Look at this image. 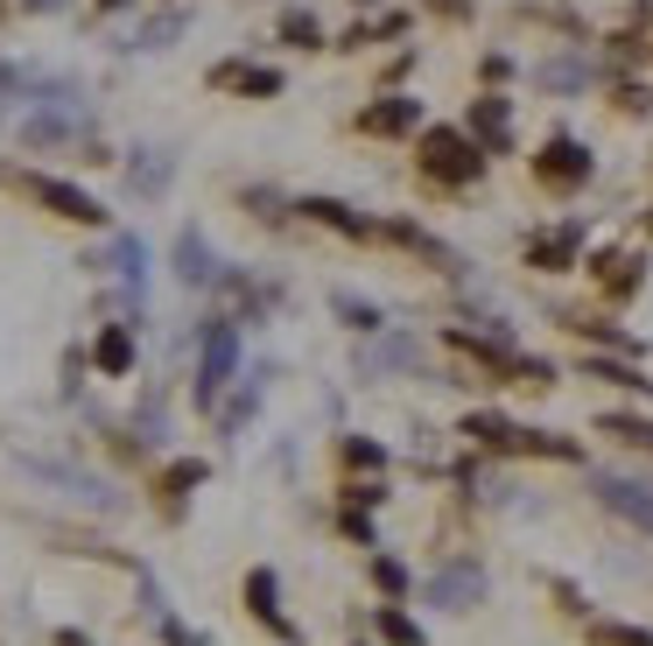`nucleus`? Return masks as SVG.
I'll list each match as a JSON object with an SVG mask.
<instances>
[{"mask_svg":"<svg viewBox=\"0 0 653 646\" xmlns=\"http://www.w3.org/2000/svg\"><path fill=\"white\" fill-rule=\"evenodd\" d=\"M457 443L471 457H499V464H584V443L563 429H534V422H513L499 408H464L457 414Z\"/></svg>","mask_w":653,"mask_h":646,"instance_id":"nucleus-1","label":"nucleus"},{"mask_svg":"<svg viewBox=\"0 0 653 646\" xmlns=\"http://www.w3.org/2000/svg\"><path fill=\"white\" fill-rule=\"evenodd\" d=\"M415 169H421V183H436V190H471V183H485L492 155L464 134V120H429L415 134Z\"/></svg>","mask_w":653,"mask_h":646,"instance_id":"nucleus-2","label":"nucleus"},{"mask_svg":"<svg viewBox=\"0 0 653 646\" xmlns=\"http://www.w3.org/2000/svg\"><path fill=\"white\" fill-rule=\"evenodd\" d=\"M0 183L22 190L29 204H43V212H50V218H64V225H92V233H106V225H113L106 204L92 197V190L64 183V176H35V169H14V162H8V169H0Z\"/></svg>","mask_w":653,"mask_h":646,"instance_id":"nucleus-3","label":"nucleus"},{"mask_svg":"<svg viewBox=\"0 0 653 646\" xmlns=\"http://www.w3.org/2000/svg\"><path fill=\"white\" fill-rule=\"evenodd\" d=\"M527 176H534V190H548V197H576V190H590V176H598V155L555 127V134L527 155Z\"/></svg>","mask_w":653,"mask_h":646,"instance_id":"nucleus-4","label":"nucleus"},{"mask_svg":"<svg viewBox=\"0 0 653 646\" xmlns=\"http://www.w3.org/2000/svg\"><path fill=\"white\" fill-rule=\"evenodd\" d=\"M415 591H421V604H436V612H478V604L492 597V577H485V562H478V556L457 548V556H443Z\"/></svg>","mask_w":653,"mask_h":646,"instance_id":"nucleus-5","label":"nucleus"},{"mask_svg":"<svg viewBox=\"0 0 653 646\" xmlns=\"http://www.w3.org/2000/svg\"><path fill=\"white\" fill-rule=\"evenodd\" d=\"M233 373H239V323L233 316H211L204 331H197V408H218V394L233 387Z\"/></svg>","mask_w":653,"mask_h":646,"instance_id":"nucleus-6","label":"nucleus"},{"mask_svg":"<svg viewBox=\"0 0 653 646\" xmlns=\"http://www.w3.org/2000/svg\"><path fill=\"white\" fill-rule=\"evenodd\" d=\"M590 499H598L611 520H625L632 535L653 541V478H640V471H590Z\"/></svg>","mask_w":653,"mask_h":646,"instance_id":"nucleus-7","label":"nucleus"},{"mask_svg":"<svg viewBox=\"0 0 653 646\" xmlns=\"http://www.w3.org/2000/svg\"><path fill=\"white\" fill-rule=\"evenodd\" d=\"M352 373H358V379L429 373V337H415V331H379V337H358V352H352Z\"/></svg>","mask_w":653,"mask_h":646,"instance_id":"nucleus-8","label":"nucleus"},{"mask_svg":"<svg viewBox=\"0 0 653 646\" xmlns=\"http://www.w3.org/2000/svg\"><path fill=\"white\" fill-rule=\"evenodd\" d=\"M584 239H590L584 218H555V225H542V233L521 239V268H534V274H569V268H584Z\"/></svg>","mask_w":653,"mask_h":646,"instance_id":"nucleus-9","label":"nucleus"},{"mask_svg":"<svg viewBox=\"0 0 653 646\" xmlns=\"http://www.w3.org/2000/svg\"><path fill=\"white\" fill-rule=\"evenodd\" d=\"M358 134L366 141H415L421 127H429V106L415 99V91H379L373 106H358Z\"/></svg>","mask_w":653,"mask_h":646,"instance_id":"nucleus-10","label":"nucleus"},{"mask_svg":"<svg viewBox=\"0 0 653 646\" xmlns=\"http://www.w3.org/2000/svg\"><path fill=\"white\" fill-rule=\"evenodd\" d=\"M464 134L485 148V155H513V99L506 91H478V99L464 106Z\"/></svg>","mask_w":653,"mask_h":646,"instance_id":"nucleus-11","label":"nucleus"},{"mask_svg":"<svg viewBox=\"0 0 653 646\" xmlns=\"http://www.w3.org/2000/svg\"><path fill=\"white\" fill-rule=\"evenodd\" d=\"M246 612H254L281 646H302V625L281 612V577H275L267 562H260V569H246Z\"/></svg>","mask_w":653,"mask_h":646,"instance_id":"nucleus-12","label":"nucleus"},{"mask_svg":"<svg viewBox=\"0 0 653 646\" xmlns=\"http://www.w3.org/2000/svg\"><path fill=\"white\" fill-rule=\"evenodd\" d=\"M281 71L275 64H246V56H225L211 64V91H239V99H281Z\"/></svg>","mask_w":653,"mask_h":646,"instance_id":"nucleus-13","label":"nucleus"},{"mask_svg":"<svg viewBox=\"0 0 653 646\" xmlns=\"http://www.w3.org/2000/svg\"><path fill=\"white\" fill-rule=\"evenodd\" d=\"M296 212L323 225V233H338V239H352V246H373V218L366 212H352L344 197H296Z\"/></svg>","mask_w":653,"mask_h":646,"instance_id":"nucleus-14","label":"nucleus"},{"mask_svg":"<svg viewBox=\"0 0 653 646\" xmlns=\"http://www.w3.org/2000/svg\"><path fill=\"white\" fill-rule=\"evenodd\" d=\"M176 281L183 289H211V281H218V254H211V239L197 233V225L176 233Z\"/></svg>","mask_w":653,"mask_h":646,"instance_id":"nucleus-15","label":"nucleus"},{"mask_svg":"<svg viewBox=\"0 0 653 646\" xmlns=\"http://www.w3.org/2000/svg\"><path fill=\"white\" fill-rule=\"evenodd\" d=\"M338 464L352 471V478H387L394 450H387V443H373V435H358V429H344V435H338Z\"/></svg>","mask_w":653,"mask_h":646,"instance_id":"nucleus-16","label":"nucleus"},{"mask_svg":"<svg viewBox=\"0 0 653 646\" xmlns=\"http://www.w3.org/2000/svg\"><path fill=\"white\" fill-rule=\"evenodd\" d=\"M331 316H338L352 337H379V331H394L387 310H379L373 295H352V289H338V295H331Z\"/></svg>","mask_w":653,"mask_h":646,"instance_id":"nucleus-17","label":"nucleus"},{"mask_svg":"<svg viewBox=\"0 0 653 646\" xmlns=\"http://www.w3.org/2000/svg\"><path fill=\"white\" fill-rule=\"evenodd\" d=\"M366 577H373V591L387 597V604H408V591L421 583L415 569H408V562L394 556V548H373V556H366Z\"/></svg>","mask_w":653,"mask_h":646,"instance_id":"nucleus-18","label":"nucleus"},{"mask_svg":"<svg viewBox=\"0 0 653 646\" xmlns=\"http://www.w3.org/2000/svg\"><path fill=\"white\" fill-rule=\"evenodd\" d=\"M584 379H604V387H625V394H653L640 358H619V352H584Z\"/></svg>","mask_w":653,"mask_h":646,"instance_id":"nucleus-19","label":"nucleus"},{"mask_svg":"<svg viewBox=\"0 0 653 646\" xmlns=\"http://www.w3.org/2000/svg\"><path fill=\"white\" fill-rule=\"evenodd\" d=\"M92 366L106 379H127L133 373V323H106L99 337H92Z\"/></svg>","mask_w":653,"mask_h":646,"instance_id":"nucleus-20","label":"nucleus"},{"mask_svg":"<svg viewBox=\"0 0 653 646\" xmlns=\"http://www.w3.org/2000/svg\"><path fill=\"white\" fill-rule=\"evenodd\" d=\"M373 639L379 646H429V625L408 604H373Z\"/></svg>","mask_w":653,"mask_h":646,"instance_id":"nucleus-21","label":"nucleus"},{"mask_svg":"<svg viewBox=\"0 0 653 646\" xmlns=\"http://www.w3.org/2000/svg\"><path fill=\"white\" fill-rule=\"evenodd\" d=\"M169 176H176V162H169L162 148H133V162H127V190H133V197H162Z\"/></svg>","mask_w":653,"mask_h":646,"instance_id":"nucleus-22","label":"nucleus"},{"mask_svg":"<svg viewBox=\"0 0 653 646\" xmlns=\"http://www.w3.org/2000/svg\"><path fill=\"white\" fill-rule=\"evenodd\" d=\"M590 78H598V64H590L584 50H569V56H548V64L534 71V85H542V91H584Z\"/></svg>","mask_w":653,"mask_h":646,"instance_id":"nucleus-23","label":"nucleus"},{"mask_svg":"<svg viewBox=\"0 0 653 646\" xmlns=\"http://www.w3.org/2000/svg\"><path fill=\"white\" fill-rule=\"evenodd\" d=\"M394 35H408V14H366V22H352L344 29V43L338 50H379V43H394Z\"/></svg>","mask_w":653,"mask_h":646,"instance_id":"nucleus-24","label":"nucleus"},{"mask_svg":"<svg viewBox=\"0 0 653 646\" xmlns=\"http://www.w3.org/2000/svg\"><path fill=\"white\" fill-rule=\"evenodd\" d=\"M598 435H611V443L653 457V414H598Z\"/></svg>","mask_w":653,"mask_h":646,"instance_id":"nucleus-25","label":"nucleus"},{"mask_svg":"<svg viewBox=\"0 0 653 646\" xmlns=\"http://www.w3.org/2000/svg\"><path fill=\"white\" fill-rule=\"evenodd\" d=\"M204 478H211V471H204V457H176V464H169L162 478H156V492H162V506H183V499H190V492H197Z\"/></svg>","mask_w":653,"mask_h":646,"instance_id":"nucleus-26","label":"nucleus"},{"mask_svg":"<svg viewBox=\"0 0 653 646\" xmlns=\"http://www.w3.org/2000/svg\"><path fill=\"white\" fill-rule=\"evenodd\" d=\"M281 43H288V50H302V56L323 50V22H317V8H288V14H281Z\"/></svg>","mask_w":653,"mask_h":646,"instance_id":"nucleus-27","label":"nucleus"},{"mask_svg":"<svg viewBox=\"0 0 653 646\" xmlns=\"http://www.w3.org/2000/svg\"><path fill=\"white\" fill-rule=\"evenodd\" d=\"M590 646H653V625H632V618H590Z\"/></svg>","mask_w":653,"mask_h":646,"instance_id":"nucleus-28","label":"nucleus"},{"mask_svg":"<svg viewBox=\"0 0 653 646\" xmlns=\"http://www.w3.org/2000/svg\"><path fill=\"white\" fill-rule=\"evenodd\" d=\"M113 274H120V281H133V295H141V281H148V246L133 239V233H120V239H113Z\"/></svg>","mask_w":653,"mask_h":646,"instance_id":"nucleus-29","label":"nucleus"},{"mask_svg":"<svg viewBox=\"0 0 653 646\" xmlns=\"http://www.w3.org/2000/svg\"><path fill=\"white\" fill-rule=\"evenodd\" d=\"M183 22H190V14H183V8H169V14H156V22H141V35H133L127 50H169V43L183 35Z\"/></svg>","mask_w":653,"mask_h":646,"instance_id":"nucleus-30","label":"nucleus"},{"mask_svg":"<svg viewBox=\"0 0 653 646\" xmlns=\"http://www.w3.org/2000/svg\"><path fill=\"white\" fill-rule=\"evenodd\" d=\"M338 535L352 541V548H366V556H373V548H379V520H373L366 506H344V513H338Z\"/></svg>","mask_w":653,"mask_h":646,"instance_id":"nucleus-31","label":"nucleus"},{"mask_svg":"<svg viewBox=\"0 0 653 646\" xmlns=\"http://www.w3.org/2000/svg\"><path fill=\"white\" fill-rule=\"evenodd\" d=\"M506 78H513V56H506V50H492V56H478V85H492V91H499V85H506Z\"/></svg>","mask_w":653,"mask_h":646,"instance_id":"nucleus-32","label":"nucleus"},{"mask_svg":"<svg viewBox=\"0 0 653 646\" xmlns=\"http://www.w3.org/2000/svg\"><path fill=\"white\" fill-rule=\"evenodd\" d=\"M421 8H436V14H450V22H457V14H471V0H421Z\"/></svg>","mask_w":653,"mask_h":646,"instance_id":"nucleus-33","label":"nucleus"},{"mask_svg":"<svg viewBox=\"0 0 653 646\" xmlns=\"http://www.w3.org/2000/svg\"><path fill=\"white\" fill-rule=\"evenodd\" d=\"M56 646H92V639L85 633H56Z\"/></svg>","mask_w":653,"mask_h":646,"instance_id":"nucleus-34","label":"nucleus"},{"mask_svg":"<svg viewBox=\"0 0 653 646\" xmlns=\"http://www.w3.org/2000/svg\"><path fill=\"white\" fill-rule=\"evenodd\" d=\"M22 8H43L50 14V8H64V0H22Z\"/></svg>","mask_w":653,"mask_h":646,"instance_id":"nucleus-35","label":"nucleus"},{"mask_svg":"<svg viewBox=\"0 0 653 646\" xmlns=\"http://www.w3.org/2000/svg\"><path fill=\"white\" fill-rule=\"evenodd\" d=\"M640 225H646V239H653V212H646V218H640Z\"/></svg>","mask_w":653,"mask_h":646,"instance_id":"nucleus-36","label":"nucleus"},{"mask_svg":"<svg viewBox=\"0 0 653 646\" xmlns=\"http://www.w3.org/2000/svg\"><path fill=\"white\" fill-rule=\"evenodd\" d=\"M99 8H127V0H99Z\"/></svg>","mask_w":653,"mask_h":646,"instance_id":"nucleus-37","label":"nucleus"},{"mask_svg":"<svg viewBox=\"0 0 653 646\" xmlns=\"http://www.w3.org/2000/svg\"><path fill=\"white\" fill-rule=\"evenodd\" d=\"M352 646H379V639H352Z\"/></svg>","mask_w":653,"mask_h":646,"instance_id":"nucleus-38","label":"nucleus"}]
</instances>
